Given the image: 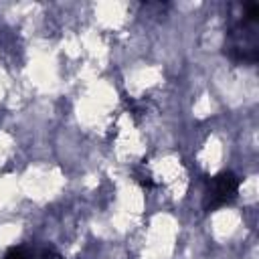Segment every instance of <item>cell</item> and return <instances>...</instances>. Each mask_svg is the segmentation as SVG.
<instances>
[{"instance_id":"obj_1","label":"cell","mask_w":259,"mask_h":259,"mask_svg":"<svg viewBox=\"0 0 259 259\" xmlns=\"http://www.w3.org/2000/svg\"><path fill=\"white\" fill-rule=\"evenodd\" d=\"M257 16L259 6L251 4L247 14L243 16V22H239L237 28L229 34V55L237 61H255L257 59Z\"/></svg>"},{"instance_id":"obj_2","label":"cell","mask_w":259,"mask_h":259,"mask_svg":"<svg viewBox=\"0 0 259 259\" xmlns=\"http://www.w3.org/2000/svg\"><path fill=\"white\" fill-rule=\"evenodd\" d=\"M239 192V178L233 172H221L208 180L204 206L208 210L229 204Z\"/></svg>"},{"instance_id":"obj_3","label":"cell","mask_w":259,"mask_h":259,"mask_svg":"<svg viewBox=\"0 0 259 259\" xmlns=\"http://www.w3.org/2000/svg\"><path fill=\"white\" fill-rule=\"evenodd\" d=\"M4 259H63L53 247H24V245H14L6 251Z\"/></svg>"}]
</instances>
